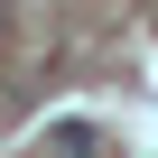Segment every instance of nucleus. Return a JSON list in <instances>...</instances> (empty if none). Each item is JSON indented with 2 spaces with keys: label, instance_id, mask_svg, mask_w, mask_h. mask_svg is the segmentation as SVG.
<instances>
[{
  "label": "nucleus",
  "instance_id": "obj_1",
  "mask_svg": "<svg viewBox=\"0 0 158 158\" xmlns=\"http://www.w3.org/2000/svg\"><path fill=\"white\" fill-rule=\"evenodd\" d=\"M47 149H56V158H84V149H102V139H93L84 121H65V130H47Z\"/></svg>",
  "mask_w": 158,
  "mask_h": 158
},
{
  "label": "nucleus",
  "instance_id": "obj_2",
  "mask_svg": "<svg viewBox=\"0 0 158 158\" xmlns=\"http://www.w3.org/2000/svg\"><path fill=\"white\" fill-rule=\"evenodd\" d=\"M0 28H10V10H0Z\"/></svg>",
  "mask_w": 158,
  "mask_h": 158
}]
</instances>
